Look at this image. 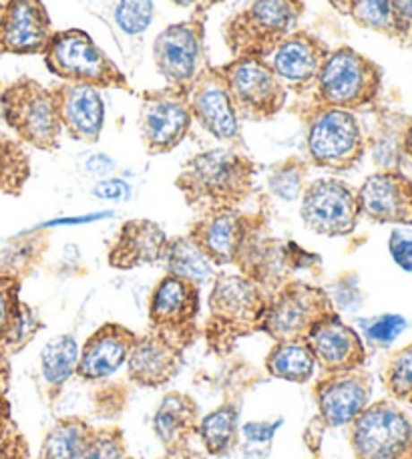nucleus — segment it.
Masks as SVG:
<instances>
[{"label": "nucleus", "instance_id": "obj_1", "mask_svg": "<svg viewBox=\"0 0 412 459\" xmlns=\"http://www.w3.org/2000/svg\"><path fill=\"white\" fill-rule=\"evenodd\" d=\"M258 176V163L237 147H213L189 158L176 187L197 214L240 210L250 198Z\"/></svg>", "mask_w": 412, "mask_h": 459}, {"label": "nucleus", "instance_id": "obj_2", "mask_svg": "<svg viewBox=\"0 0 412 459\" xmlns=\"http://www.w3.org/2000/svg\"><path fill=\"white\" fill-rule=\"evenodd\" d=\"M270 294L240 273H218L208 299L205 339L218 355L232 352L244 337L262 333Z\"/></svg>", "mask_w": 412, "mask_h": 459}, {"label": "nucleus", "instance_id": "obj_3", "mask_svg": "<svg viewBox=\"0 0 412 459\" xmlns=\"http://www.w3.org/2000/svg\"><path fill=\"white\" fill-rule=\"evenodd\" d=\"M304 13V0H247L224 22L221 37L232 59H266L300 29Z\"/></svg>", "mask_w": 412, "mask_h": 459}, {"label": "nucleus", "instance_id": "obj_4", "mask_svg": "<svg viewBox=\"0 0 412 459\" xmlns=\"http://www.w3.org/2000/svg\"><path fill=\"white\" fill-rule=\"evenodd\" d=\"M294 113L306 129V155L314 168L344 174L358 166L366 153V137L356 113L322 108L316 103L296 105Z\"/></svg>", "mask_w": 412, "mask_h": 459}, {"label": "nucleus", "instance_id": "obj_5", "mask_svg": "<svg viewBox=\"0 0 412 459\" xmlns=\"http://www.w3.org/2000/svg\"><path fill=\"white\" fill-rule=\"evenodd\" d=\"M0 113L21 143L39 152H56L61 147L63 123L53 87L30 77L16 79L0 91Z\"/></svg>", "mask_w": 412, "mask_h": 459}, {"label": "nucleus", "instance_id": "obj_6", "mask_svg": "<svg viewBox=\"0 0 412 459\" xmlns=\"http://www.w3.org/2000/svg\"><path fill=\"white\" fill-rule=\"evenodd\" d=\"M45 67L61 83L133 93L125 73L82 29L55 30L43 53Z\"/></svg>", "mask_w": 412, "mask_h": 459}, {"label": "nucleus", "instance_id": "obj_7", "mask_svg": "<svg viewBox=\"0 0 412 459\" xmlns=\"http://www.w3.org/2000/svg\"><path fill=\"white\" fill-rule=\"evenodd\" d=\"M381 89L382 69L356 48L340 45L330 48L310 101L354 113L373 108L381 97Z\"/></svg>", "mask_w": 412, "mask_h": 459}, {"label": "nucleus", "instance_id": "obj_8", "mask_svg": "<svg viewBox=\"0 0 412 459\" xmlns=\"http://www.w3.org/2000/svg\"><path fill=\"white\" fill-rule=\"evenodd\" d=\"M210 11H193L189 19L165 27L153 40V63L165 87L189 93L211 67L205 45Z\"/></svg>", "mask_w": 412, "mask_h": 459}, {"label": "nucleus", "instance_id": "obj_9", "mask_svg": "<svg viewBox=\"0 0 412 459\" xmlns=\"http://www.w3.org/2000/svg\"><path fill=\"white\" fill-rule=\"evenodd\" d=\"M213 69L224 81L242 121H270L284 111L288 91L263 59H232L213 65Z\"/></svg>", "mask_w": 412, "mask_h": 459}, {"label": "nucleus", "instance_id": "obj_10", "mask_svg": "<svg viewBox=\"0 0 412 459\" xmlns=\"http://www.w3.org/2000/svg\"><path fill=\"white\" fill-rule=\"evenodd\" d=\"M332 310V302L322 286L292 278L274 294H270L262 333H266L276 342L300 341L320 318Z\"/></svg>", "mask_w": 412, "mask_h": 459}, {"label": "nucleus", "instance_id": "obj_11", "mask_svg": "<svg viewBox=\"0 0 412 459\" xmlns=\"http://www.w3.org/2000/svg\"><path fill=\"white\" fill-rule=\"evenodd\" d=\"M202 307V289L192 282L165 274L150 297L151 333L179 351L192 347L197 337V316Z\"/></svg>", "mask_w": 412, "mask_h": 459}, {"label": "nucleus", "instance_id": "obj_12", "mask_svg": "<svg viewBox=\"0 0 412 459\" xmlns=\"http://www.w3.org/2000/svg\"><path fill=\"white\" fill-rule=\"evenodd\" d=\"M137 127L150 155H165L177 150L193 127L187 93L171 87L145 91L139 101Z\"/></svg>", "mask_w": 412, "mask_h": 459}, {"label": "nucleus", "instance_id": "obj_13", "mask_svg": "<svg viewBox=\"0 0 412 459\" xmlns=\"http://www.w3.org/2000/svg\"><path fill=\"white\" fill-rule=\"evenodd\" d=\"M300 218L318 236H350L360 220L356 190L338 178L314 179L300 198Z\"/></svg>", "mask_w": 412, "mask_h": 459}, {"label": "nucleus", "instance_id": "obj_14", "mask_svg": "<svg viewBox=\"0 0 412 459\" xmlns=\"http://www.w3.org/2000/svg\"><path fill=\"white\" fill-rule=\"evenodd\" d=\"M350 444L356 459H407L412 423L399 407L378 401L350 423Z\"/></svg>", "mask_w": 412, "mask_h": 459}, {"label": "nucleus", "instance_id": "obj_15", "mask_svg": "<svg viewBox=\"0 0 412 459\" xmlns=\"http://www.w3.org/2000/svg\"><path fill=\"white\" fill-rule=\"evenodd\" d=\"M234 266L237 273L260 284L268 294H274L279 286L292 281L294 273L288 266L284 240H278L271 234L268 218L262 210L247 214Z\"/></svg>", "mask_w": 412, "mask_h": 459}, {"label": "nucleus", "instance_id": "obj_16", "mask_svg": "<svg viewBox=\"0 0 412 459\" xmlns=\"http://www.w3.org/2000/svg\"><path fill=\"white\" fill-rule=\"evenodd\" d=\"M328 53L330 47L322 39L306 29H298L286 37L263 61L270 65L288 93L302 97L314 91Z\"/></svg>", "mask_w": 412, "mask_h": 459}, {"label": "nucleus", "instance_id": "obj_17", "mask_svg": "<svg viewBox=\"0 0 412 459\" xmlns=\"http://www.w3.org/2000/svg\"><path fill=\"white\" fill-rule=\"evenodd\" d=\"M187 100L193 123L208 131L213 139L227 147L244 145L242 119L237 117L224 81L213 69V65L197 79L192 91L187 93Z\"/></svg>", "mask_w": 412, "mask_h": 459}, {"label": "nucleus", "instance_id": "obj_18", "mask_svg": "<svg viewBox=\"0 0 412 459\" xmlns=\"http://www.w3.org/2000/svg\"><path fill=\"white\" fill-rule=\"evenodd\" d=\"M304 341L314 355L322 377L358 371L366 363V349L360 334L346 325L336 310L320 318Z\"/></svg>", "mask_w": 412, "mask_h": 459}, {"label": "nucleus", "instance_id": "obj_19", "mask_svg": "<svg viewBox=\"0 0 412 459\" xmlns=\"http://www.w3.org/2000/svg\"><path fill=\"white\" fill-rule=\"evenodd\" d=\"M53 32L43 0H11L0 6V56L43 55Z\"/></svg>", "mask_w": 412, "mask_h": 459}, {"label": "nucleus", "instance_id": "obj_20", "mask_svg": "<svg viewBox=\"0 0 412 459\" xmlns=\"http://www.w3.org/2000/svg\"><path fill=\"white\" fill-rule=\"evenodd\" d=\"M360 216L376 224H412V179L399 169H381L356 190Z\"/></svg>", "mask_w": 412, "mask_h": 459}, {"label": "nucleus", "instance_id": "obj_21", "mask_svg": "<svg viewBox=\"0 0 412 459\" xmlns=\"http://www.w3.org/2000/svg\"><path fill=\"white\" fill-rule=\"evenodd\" d=\"M314 399L322 428H346L368 407L370 381L358 371L324 375L314 385Z\"/></svg>", "mask_w": 412, "mask_h": 459}, {"label": "nucleus", "instance_id": "obj_22", "mask_svg": "<svg viewBox=\"0 0 412 459\" xmlns=\"http://www.w3.org/2000/svg\"><path fill=\"white\" fill-rule=\"evenodd\" d=\"M139 334L119 323H107L81 347L77 377L87 383L107 381L127 365L129 352Z\"/></svg>", "mask_w": 412, "mask_h": 459}, {"label": "nucleus", "instance_id": "obj_23", "mask_svg": "<svg viewBox=\"0 0 412 459\" xmlns=\"http://www.w3.org/2000/svg\"><path fill=\"white\" fill-rule=\"evenodd\" d=\"M169 236L165 230L147 218L127 220L119 228L113 244L107 252V262L115 270H135L163 262Z\"/></svg>", "mask_w": 412, "mask_h": 459}, {"label": "nucleus", "instance_id": "obj_24", "mask_svg": "<svg viewBox=\"0 0 412 459\" xmlns=\"http://www.w3.org/2000/svg\"><path fill=\"white\" fill-rule=\"evenodd\" d=\"M63 131L81 143H99L105 127V101L101 89L90 85H55Z\"/></svg>", "mask_w": 412, "mask_h": 459}, {"label": "nucleus", "instance_id": "obj_25", "mask_svg": "<svg viewBox=\"0 0 412 459\" xmlns=\"http://www.w3.org/2000/svg\"><path fill=\"white\" fill-rule=\"evenodd\" d=\"M181 363L184 351L150 331L143 337H137L129 352L127 377L137 387L159 389L179 373Z\"/></svg>", "mask_w": 412, "mask_h": 459}, {"label": "nucleus", "instance_id": "obj_26", "mask_svg": "<svg viewBox=\"0 0 412 459\" xmlns=\"http://www.w3.org/2000/svg\"><path fill=\"white\" fill-rule=\"evenodd\" d=\"M247 212L221 210L203 214L189 226L187 236L200 246L216 266H234L240 248Z\"/></svg>", "mask_w": 412, "mask_h": 459}, {"label": "nucleus", "instance_id": "obj_27", "mask_svg": "<svg viewBox=\"0 0 412 459\" xmlns=\"http://www.w3.org/2000/svg\"><path fill=\"white\" fill-rule=\"evenodd\" d=\"M200 420V405L195 403L193 397L179 391L167 393L159 401L153 415L155 437L161 441L163 449L185 446L197 433Z\"/></svg>", "mask_w": 412, "mask_h": 459}, {"label": "nucleus", "instance_id": "obj_28", "mask_svg": "<svg viewBox=\"0 0 412 459\" xmlns=\"http://www.w3.org/2000/svg\"><path fill=\"white\" fill-rule=\"evenodd\" d=\"M81 344L73 334H59L40 351V377L48 397L55 399L73 377L77 375Z\"/></svg>", "mask_w": 412, "mask_h": 459}, {"label": "nucleus", "instance_id": "obj_29", "mask_svg": "<svg viewBox=\"0 0 412 459\" xmlns=\"http://www.w3.org/2000/svg\"><path fill=\"white\" fill-rule=\"evenodd\" d=\"M205 454L211 457L229 455L240 444L242 425H240V407L236 403H224L213 409L200 420L197 433Z\"/></svg>", "mask_w": 412, "mask_h": 459}, {"label": "nucleus", "instance_id": "obj_30", "mask_svg": "<svg viewBox=\"0 0 412 459\" xmlns=\"http://www.w3.org/2000/svg\"><path fill=\"white\" fill-rule=\"evenodd\" d=\"M163 264L165 270H167V274L184 278V281L200 286V289L203 284L213 281L218 274V266L205 256V252L187 234L169 238L167 250H165L163 256Z\"/></svg>", "mask_w": 412, "mask_h": 459}, {"label": "nucleus", "instance_id": "obj_31", "mask_svg": "<svg viewBox=\"0 0 412 459\" xmlns=\"http://www.w3.org/2000/svg\"><path fill=\"white\" fill-rule=\"evenodd\" d=\"M316 368V359L304 339L276 342L266 357V371L286 383H308L314 379Z\"/></svg>", "mask_w": 412, "mask_h": 459}, {"label": "nucleus", "instance_id": "obj_32", "mask_svg": "<svg viewBox=\"0 0 412 459\" xmlns=\"http://www.w3.org/2000/svg\"><path fill=\"white\" fill-rule=\"evenodd\" d=\"M95 428L81 417H63L47 431L39 459H79L93 439Z\"/></svg>", "mask_w": 412, "mask_h": 459}, {"label": "nucleus", "instance_id": "obj_33", "mask_svg": "<svg viewBox=\"0 0 412 459\" xmlns=\"http://www.w3.org/2000/svg\"><path fill=\"white\" fill-rule=\"evenodd\" d=\"M47 248L48 236L43 230H35V232L13 238L0 250V276H13L22 281V278L32 274V270L40 264Z\"/></svg>", "mask_w": 412, "mask_h": 459}, {"label": "nucleus", "instance_id": "obj_34", "mask_svg": "<svg viewBox=\"0 0 412 459\" xmlns=\"http://www.w3.org/2000/svg\"><path fill=\"white\" fill-rule=\"evenodd\" d=\"M32 174L30 155L24 143L0 131V194L19 198Z\"/></svg>", "mask_w": 412, "mask_h": 459}, {"label": "nucleus", "instance_id": "obj_35", "mask_svg": "<svg viewBox=\"0 0 412 459\" xmlns=\"http://www.w3.org/2000/svg\"><path fill=\"white\" fill-rule=\"evenodd\" d=\"M310 163L300 155H290L270 168L266 186L270 195L282 202H298L308 186Z\"/></svg>", "mask_w": 412, "mask_h": 459}, {"label": "nucleus", "instance_id": "obj_36", "mask_svg": "<svg viewBox=\"0 0 412 459\" xmlns=\"http://www.w3.org/2000/svg\"><path fill=\"white\" fill-rule=\"evenodd\" d=\"M348 16L362 29L402 40L400 24L389 0H356Z\"/></svg>", "mask_w": 412, "mask_h": 459}, {"label": "nucleus", "instance_id": "obj_37", "mask_svg": "<svg viewBox=\"0 0 412 459\" xmlns=\"http://www.w3.org/2000/svg\"><path fill=\"white\" fill-rule=\"evenodd\" d=\"M43 329V321L37 315V310L29 307L27 302H21L19 315H16L11 333L6 334V339L0 344V352L11 359L13 355H19L29 344L35 341L37 334Z\"/></svg>", "mask_w": 412, "mask_h": 459}, {"label": "nucleus", "instance_id": "obj_38", "mask_svg": "<svg viewBox=\"0 0 412 459\" xmlns=\"http://www.w3.org/2000/svg\"><path fill=\"white\" fill-rule=\"evenodd\" d=\"M155 16L153 0H117L113 19L121 32L127 37H137L151 27Z\"/></svg>", "mask_w": 412, "mask_h": 459}, {"label": "nucleus", "instance_id": "obj_39", "mask_svg": "<svg viewBox=\"0 0 412 459\" xmlns=\"http://www.w3.org/2000/svg\"><path fill=\"white\" fill-rule=\"evenodd\" d=\"M29 444L13 420L11 403L0 395V457L3 459H29Z\"/></svg>", "mask_w": 412, "mask_h": 459}, {"label": "nucleus", "instance_id": "obj_40", "mask_svg": "<svg viewBox=\"0 0 412 459\" xmlns=\"http://www.w3.org/2000/svg\"><path fill=\"white\" fill-rule=\"evenodd\" d=\"M79 459H129L125 436L119 428H95L93 439Z\"/></svg>", "mask_w": 412, "mask_h": 459}, {"label": "nucleus", "instance_id": "obj_41", "mask_svg": "<svg viewBox=\"0 0 412 459\" xmlns=\"http://www.w3.org/2000/svg\"><path fill=\"white\" fill-rule=\"evenodd\" d=\"M21 286L22 281L13 276H0V344L11 333L13 323L21 308Z\"/></svg>", "mask_w": 412, "mask_h": 459}, {"label": "nucleus", "instance_id": "obj_42", "mask_svg": "<svg viewBox=\"0 0 412 459\" xmlns=\"http://www.w3.org/2000/svg\"><path fill=\"white\" fill-rule=\"evenodd\" d=\"M384 379L394 397L407 399L412 395V344L391 360Z\"/></svg>", "mask_w": 412, "mask_h": 459}, {"label": "nucleus", "instance_id": "obj_43", "mask_svg": "<svg viewBox=\"0 0 412 459\" xmlns=\"http://www.w3.org/2000/svg\"><path fill=\"white\" fill-rule=\"evenodd\" d=\"M362 331H365L366 339L378 344V347H389L394 341H397L402 331L407 329L405 316L400 315H382L376 318H368V321H362Z\"/></svg>", "mask_w": 412, "mask_h": 459}, {"label": "nucleus", "instance_id": "obj_44", "mask_svg": "<svg viewBox=\"0 0 412 459\" xmlns=\"http://www.w3.org/2000/svg\"><path fill=\"white\" fill-rule=\"evenodd\" d=\"M324 290L336 313H340V310H356L362 305L358 278L354 274L340 276L332 286H328Z\"/></svg>", "mask_w": 412, "mask_h": 459}, {"label": "nucleus", "instance_id": "obj_45", "mask_svg": "<svg viewBox=\"0 0 412 459\" xmlns=\"http://www.w3.org/2000/svg\"><path fill=\"white\" fill-rule=\"evenodd\" d=\"M284 420L278 417L276 421H250L242 425V436L245 437L247 446H271L278 429L282 428Z\"/></svg>", "mask_w": 412, "mask_h": 459}, {"label": "nucleus", "instance_id": "obj_46", "mask_svg": "<svg viewBox=\"0 0 412 459\" xmlns=\"http://www.w3.org/2000/svg\"><path fill=\"white\" fill-rule=\"evenodd\" d=\"M284 250H286L288 266H290L292 273H298V270H316L322 266V258H320V254L302 248L298 242L286 240Z\"/></svg>", "mask_w": 412, "mask_h": 459}, {"label": "nucleus", "instance_id": "obj_47", "mask_svg": "<svg viewBox=\"0 0 412 459\" xmlns=\"http://www.w3.org/2000/svg\"><path fill=\"white\" fill-rule=\"evenodd\" d=\"M93 195L99 200L121 202L127 200L131 195V186L119 178H103L101 182L93 187Z\"/></svg>", "mask_w": 412, "mask_h": 459}, {"label": "nucleus", "instance_id": "obj_48", "mask_svg": "<svg viewBox=\"0 0 412 459\" xmlns=\"http://www.w3.org/2000/svg\"><path fill=\"white\" fill-rule=\"evenodd\" d=\"M391 254H392V260L397 262V264L407 270V273H412V240H408V238L400 236L399 232H394L391 236Z\"/></svg>", "mask_w": 412, "mask_h": 459}, {"label": "nucleus", "instance_id": "obj_49", "mask_svg": "<svg viewBox=\"0 0 412 459\" xmlns=\"http://www.w3.org/2000/svg\"><path fill=\"white\" fill-rule=\"evenodd\" d=\"M397 21L400 24L402 43H410L412 40V0H389Z\"/></svg>", "mask_w": 412, "mask_h": 459}, {"label": "nucleus", "instance_id": "obj_50", "mask_svg": "<svg viewBox=\"0 0 412 459\" xmlns=\"http://www.w3.org/2000/svg\"><path fill=\"white\" fill-rule=\"evenodd\" d=\"M87 169H89V174H93V176H109L115 169V161L111 158H107V155H103V153L90 155V158L87 160Z\"/></svg>", "mask_w": 412, "mask_h": 459}, {"label": "nucleus", "instance_id": "obj_51", "mask_svg": "<svg viewBox=\"0 0 412 459\" xmlns=\"http://www.w3.org/2000/svg\"><path fill=\"white\" fill-rule=\"evenodd\" d=\"M159 459H205V457L200 452H195L192 446L185 444V446L165 449V454Z\"/></svg>", "mask_w": 412, "mask_h": 459}, {"label": "nucleus", "instance_id": "obj_52", "mask_svg": "<svg viewBox=\"0 0 412 459\" xmlns=\"http://www.w3.org/2000/svg\"><path fill=\"white\" fill-rule=\"evenodd\" d=\"M179 8H189V11H211L213 6H218L221 3H226V0H169Z\"/></svg>", "mask_w": 412, "mask_h": 459}, {"label": "nucleus", "instance_id": "obj_53", "mask_svg": "<svg viewBox=\"0 0 412 459\" xmlns=\"http://www.w3.org/2000/svg\"><path fill=\"white\" fill-rule=\"evenodd\" d=\"M8 389H11V363L4 352H0V395L6 397Z\"/></svg>", "mask_w": 412, "mask_h": 459}, {"label": "nucleus", "instance_id": "obj_54", "mask_svg": "<svg viewBox=\"0 0 412 459\" xmlns=\"http://www.w3.org/2000/svg\"><path fill=\"white\" fill-rule=\"evenodd\" d=\"M326 3L332 6L338 14L348 16L350 14V8H352L354 3H356V0H326Z\"/></svg>", "mask_w": 412, "mask_h": 459}, {"label": "nucleus", "instance_id": "obj_55", "mask_svg": "<svg viewBox=\"0 0 412 459\" xmlns=\"http://www.w3.org/2000/svg\"><path fill=\"white\" fill-rule=\"evenodd\" d=\"M402 152H405L408 158H412V119H408L405 135H402Z\"/></svg>", "mask_w": 412, "mask_h": 459}, {"label": "nucleus", "instance_id": "obj_56", "mask_svg": "<svg viewBox=\"0 0 412 459\" xmlns=\"http://www.w3.org/2000/svg\"><path fill=\"white\" fill-rule=\"evenodd\" d=\"M6 3H11V0H0V6H3V4H6Z\"/></svg>", "mask_w": 412, "mask_h": 459}, {"label": "nucleus", "instance_id": "obj_57", "mask_svg": "<svg viewBox=\"0 0 412 459\" xmlns=\"http://www.w3.org/2000/svg\"><path fill=\"white\" fill-rule=\"evenodd\" d=\"M129 459H135V457H129Z\"/></svg>", "mask_w": 412, "mask_h": 459}, {"label": "nucleus", "instance_id": "obj_58", "mask_svg": "<svg viewBox=\"0 0 412 459\" xmlns=\"http://www.w3.org/2000/svg\"><path fill=\"white\" fill-rule=\"evenodd\" d=\"M0 459H3V457H0Z\"/></svg>", "mask_w": 412, "mask_h": 459}]
</instances>
